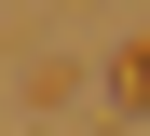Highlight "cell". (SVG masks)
I'll return each instance as SVG.
<instances>
[{"instance_id": "cell-1", "label": "cell", "mask_w": 150, "mask_h": 136, "mask_svg": "<svg viewBox=\"0 0 150 136\" xmlns=\"http://www.w3.org/2000/svg\"><path fill=\"white\" fill-rule=\"evenodd\" d=\"M109 109H150V41H123V54H109Z\"/></svg>"}]
</instances>
